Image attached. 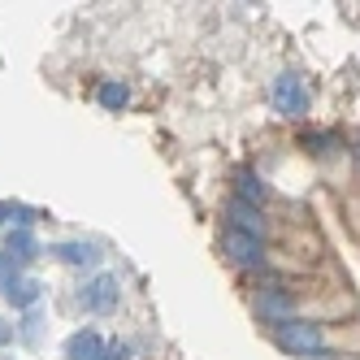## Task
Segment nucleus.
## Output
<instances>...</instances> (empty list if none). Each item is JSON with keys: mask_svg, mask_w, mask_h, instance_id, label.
<instances>
[{"mask_svg": "<svg viewBox=\"0 0 360 360\" xmlns=\"http://www.w3.org/2000/svg\"><path fill=\"white\" fill-rule=\"evenodd\" d=\"M274 343L282 352H291V356H304V360H317L321 347H326V334L317 330V321H304V317H291V321H282L274 326Z\"/></svg>", "mask_w": 360, "mask_h": 360, "instance_id": "1", "label": "nucleus"}, {"mask_svg": "<svg viewBox=\"0 0 360 360\" xmlns=\"http://www.w3.org/2000/svg\"><path fill=\"white\" fill-rule=\"evenodd\" d=\"M269 100H274V109L282 117H304L308 113V87H304L300 74H282V79H274Z\"/></svg>", "mask_w": 360, "mask_h": 360, "instance_id": "2", "label": "nucleus"}, {"mask_svg": "<svg viewBox=\"0 0 360 360\" xmlns=\"http://www.w3.org/2000/svg\"><path fill=\"white\" fill-rule=\"evenodd\" d=\"M221 248H226L230 261L243 265V269H261V265H265V239H252V235H243V230H230V226H226Z\"/></svg>", "mask_w": 360, "mask_h": 360, "instance_id": "3", "label": "nucleus"}, {"mask_svg": "<svg viewBox=\"0 0 360 360\" xmlns=\"http://www.w3.org/2000/svg\"><path fill=\"white\" fill-rule=\"evenodd\" d=\"M79 300H83V308H91V313H109V308H117V278L113 274H96L79 291Z\"/></svg>", "mask_w": 360, "mask_h": 360, "instance_id": "4", "label": "nucleus"}, {"mask_svg": "<svg viewBox=\"0 0 360 360\" xmlns=\"http://www.w3.org/2000/svg\"><path fill=\"white\" fill-rule=\"evenodd\" d=\"M256 313H261L269 326H282V321H291V317H295V300H291V291L265 287L261 295H256Z\"/></svg>", "mask_w": 360, "mask_h": 360, "instance_id": "5", "label": "nucleus"}, {"mask_svg": "<svg viewBox=\"0 0 360 360\" xmlns=\"http://www.w3.org/2000/svg\"><path fill=\"white\" fill-rule=\"evenodd\" d=\"M230 230H243L252 239H265L269 235V221L261 217L256 204H243V200H230Z\"/></svg>", "mask_w": 360, "mask_h": 360, "instance_id": "6", "label": "nucleus"}, {"mask_svg": "<svg viewBox=\"0 0 360 360\" xmlns=\"http://www.w3.org/2000/svg\"><path fill=\"white\" fill-rule=\"evenodd\" d=\"M105 339H100V334L96 330H79V334H70V339H65V356L70 360H100V356H105Z\"/></svg>", "mask_w": 360, "mask_h": 360, "instance_id": "7", "label": "nucleus"}, {"mask_svg": "<svg viewBox=\"0 0 360 360\" xmlns=\"http://www.w3.org/2000/svg\"><path fill=\"white\" fill-rule=\"evenodd\" d=\"M96 100H100L109 113H117V109H126V100H131V87L117 83V79H105V83L96 87Z\"/></svg>", "mask_w": 360, "mask_h": 360, "instance_id": "8", "label": "nucleus"}, {"mask_svg": "<svg viewBox=\"0 0 360 360\" xmlns=\"http://www.w3.org/2000/svg\"><path fill=\"white\" fill-rule=\"evenodd\" d=\"M53 252L61 256L65 265H96V256H100L91 243H79V239H70V243H57Z\"/></svg>", "mask_w": 360, "mask_h": 360, "instance_id": "9", "label": "nucleus"}, {"mask_svg": "<svg viewBox=\"0 0 360 360\" xmlns=\"http://www.w3.org/2000/svg\"><path fill=\"white\" fill-rule=\"evenodd\" d=\"M235 200H243V204H261V200H265V183H261V174L243 169V174L235 178Z\"/></svg>", "mask_w": 360, "mask_h": 360, "instance_id": "10", "label": "nucleus"}, {"mask_svg": "<svg viewBox=\"0 0 360 360\" xmlns=\"http://www.w3.org/2000/svg\"><path fill=\"white\" fill-rule=\"evenodd\" d=\"M300 143L308 152H317V157H321V152H326V157H330V152H339V135H330V131H308Z\"/></svg>", "mask_w": 360, "mask_h": 360, "instance_id": "11", "label": "nucleus"}, {"mask_svg": "<svg viewBox=\"0 0 360 360\" xmlns=\"http://www.w3.org/2000/svg\"><path fill=\"white\" fill-rule=\"evenodd\" d=\"M5 295H9L18 308H27V304H35V300H39V282H31V278H18V282H13V287H9Z\"/></svg>", "mask_w": 360, "mask_h": 360, "instance_id": "12", "label": "nucleus"}, {"mask_svg": "<svg viewBox=\"0 0 360 360\" xmlns=\"http://www.w3.org/2000/svg\"><path fill=\"white\" fill-rule=\"evenodd\" d=\"M9 256H18V261L35 256V239L27 235V230H9Z\"/></svg>", "mask_w": 360, "mask_h": 360, "instance_id": "13", "label": "nucleus"}, {"mask_svg": "<svg viewBox=\"0 0 360 360\" xmlns=\"http://www.w3.org/2000/svg\"><path fill=\"white\" fill-rule=\"evenodd\" d=\"M13 282H18V256L0 252V291H9Z\"/></svg>", "mask_w": 360, "mask_h": 360, "instance_id": "14", "label": "nucleus"}, {"mask_svg": "<svg viewBox=\"0 0 360 360\" xmlns=\"http://www.w3.org/2000/svg\"><path fill=\"white\" fill-rule=\"evenodd\" d=\"M100 360H131V347H126V343H109Z\"/></svg>", "mask_w": 360, "mask_h": 360, "instance_id": "15", "label": "nucleus"}, {"mask_svg": "<svg viewBox=\"0 0 360 360\" xmlns=\"http://www.w3.org/2000/svg\"><path fill=\"white\" fill-rule=\"evenodd\" d=\"M9 334H13V326H5V321H0V343H5V339H9Z\"/></svg>", "mask_w": 360, "mask_h": 360, "instance_id": "16", "label": "nucleus"}, {"mask_svg": "<svg viewBox=\"0 0 360 360\" xmlns=\"http://www.w3.org/2000/svg\"><path fill=\"white\" fill-rule=\"evenodd\" d=\"M352 157H356V165H360V139H356V148H352Z\"/></svg>", "mask_w": 360, "mask_h": 360, "instance_id": "17", "label": "nucleus"}]
</instances>
